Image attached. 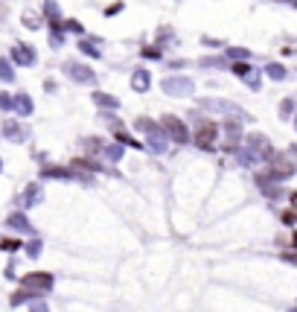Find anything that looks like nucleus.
<instances>
[{"instance_id":"obj_3","label":"nucleus","mask_w":297,"mask_h":312,"mask_svg":"<svg viewBox=\"0 0 297 312\" xmlns=\"http://www.w3.org/2000/svg\"><path fill=\"white\" fill-rule=\"evenodd\" d=\"M160 88H163L169 96H175V99H181V96H190V93L195 91V85H192L190 76H166Z\"/></svg>"},{"instance_id":"obj_29","label":"nucleus","mask_w":297,"mask_h":312,"mask_svg":"<svg viewBox=\"0 0 297 312\" xmlns=\"http://www.w3.org/2000/svg\"><path fill=\"white\" fill-rule=\"evenodd\" d=\"M291 111H294V96L283 99V105H280V114H283V117H291Z\"/></svg>"},{"instance_id":"obj_2","label":"nucleus","mask_w":297,"mask_h":312,"mask_svg":"<svg viewBox=\"0 0 297 312\" xmlns=\"http://www.w3.org/2000/svg\"><path fill=\"white\" fill-rule=\"evenodd\" d=\"M160 126H163V131L169 134V140H175V143H181V146H184V143L192 137L190 128H187V123H184L181 117H175V114H163Z\"/></svg>"},{"instance_id":"obj_35","label":"nucleus","mask_w":297,"mask_h":312,"mask_svg":"<svg viewBox=\"0 0 297 312\" xmlns=\"http://www.w3.org/2000/svg\"><path fill=\"white\" fill-rule=\"evenodd\" d=\"M294 219H297V213H294V210H285V213H283V222H285V225H291Z\"/></svg>"},{"instance_id":"obj_7","label":"nucleus","mask_w":297,"mask_h":312,"mask_svg":"<svg viewBox=\"0 0 297 312\" xmlns=\"http://www.w3.org/2000/svg\"><path fill=\"white\" fill-rule=\"evenodd\" d=\"M201 105L207 108V111H219V114H236V117H242V120H248V117H245V111H242L239 105L225 102V99H201Z\"/></svg>"},{"instance_id":"obj_28","label":"nucleus","mask_w":297,"mask_h":312,"mask_svg":"<svg viewBox=\"0 0 297 312\" xmlns=\"http://www.w3.org/2000/svg\"><path fill=\"white\" fill-rule=\"evenodd\" d=\"M24 26L38 29V26H41V18H38V15H32V12H24Z\"/></svg>"},{"instance_id":"obj_27","label":"nucleus","mask_w":297,"mask_h":312,"mask_svg":"<svg viewBox=\"0 0 297 312\" xmlns=\"http://www.w3.org/2000/svg\"><path fill=\"white\" fill-rule=\"evenodd\" d=\"M105 155L111 158V161H119V158H122V146H117V143H108V146H105Z\"/></svg>"},{"instance_id":"obj_22","label":"nucleus","mask_w":297,"mask_h":312,"mask_svg":"<svg viewBox=\"0 0 297 312\" xmlns=\"http://www.w3.org/2000/svg\"><path fill=\"white\" fill-rule=\"evenodd\" d=\"M134 128H137V131H152V128H157V126H155L152 117H137V120H134Z\"/></svg>"},{"instance_id":"obj_40","label":"nucleus","mask_w":297,"mask_h":312,"mask_svg":"<svg viewBox=\"0 0 297 312\" xmlns=\"http://www.w3.org/2000/svg\"><path fill=\"white\" fill-rule=\"evenodd\" d=\"M294 128H297V114H294Z\"/></svg>"},{"instance_id":"obj_39","label":"nucleus","mask_w":297,"mask_h":312,"mask_svg":"<svg viewBox=\"0 0 297 312\" xmlns=\"http://www.w3.org/2000/svg\"><path fill=\"white\" fill-rule=\"evenodd\" d=\"M32 312H47V306H44V303H38V306H32Z\"/></svg>"},{"instance_id":"obj_13","label":"nucleus","mask_w":297,"mask_h":312,"mask_svg":"<svg viewBox=\"0 0 297 312\" xmlns=\"http://www.w3.org/2000/svg\"><path fill=\"white\" fill-rule=\"evenodd\" d=\"M94 102L99 105L102 111H108V108H111V111H114V108H119V99H117V96H111V93H105V91H96L94 93Z\"/></svg>"},{"instance_id":"obj_34","label":"nucleus","mask_w":297,"mask_h":312,"mask_svg":"<svg viewBox=\"0 0 297 312\" xmlns=\"http://www.w3.org/2000/svg\"><path fill=\"white\" fill-rule=\"evenodd\" d=\"M143 56H146V58H160L163 53H160V47H146V50H143Z\"/></svg>"},{"instance_id":"obj_18","label":"nucleus","mask_w":297,"mask_h":312,"mask_svg":"<svg viewBox=\"0 0 297 312\" xmlns=\"http://www.w3.org/2000/svg\"><path fill=\"white\" fill-rule=\"evenodd\" d=\"M0 79L3 82H12L15 79V67L9 58H0Z\"/></svg>"},{"instance_id":"obj_17","label":"nucleus","mask_w":297,"mask_h":312,"mask_svg":"<svg viewBox=\"0 0 297 312\" xmlns=\"http://www.w3.org/2000/svg\"><path fill=\"white\" fill-rule=\"evenodd\" d=\"M265 73H268L274 82H283V79H285V67L280 64V61H271V64H265Z\"/></svg>"},{"instance_id":"obj_19","label":"nucleus","mask_w":297,"mask_h":312,"mask_svg":"<svg viewBox=\"0 0 297 312\" xmlns=\"http://www.w3.org/2000/svg\"><path fill=\"white\" fill-rule=\"evenodd\" d=\"M230 70H233L236 76H242V79H248L250 73H253V67H250L248 61H233V64H230Z\"/></svg>"},{"instance_id":"obj_1","label":"nucleus","mask_w":297,"mask_h":312,"mask_svg":"<svg viewBox=\"0 0 297 312\" xmlns=\"http://www.w3.org/2000/svg\"><path fill=\"white\" fill-rule=\"evenodd\" d=\"M216 137H219V126L213 120H201L195 126V131H192V143H195V149H201V152L216 149Z\"/></svg>"},{"instance_id":"obj_6","label":"nucleus","mask_w":297,"mask_h":312,"mask_svg":"<svg viewBox=\"0 0 297 312\" xmlns=\"http://www.w3.org/2000/svg\"><path fill=\"white\" fill-rule=\"evenodd\" d=\"M239 143H242V126L236 120H225V152H239Z\"/></svg>"},{"instance_id":"obj_23","label":"nucleus","mask_w":297,"mask_h":312,"mask_svg":"<svg viewBox=\"0 0 297 312\" xmlns=\"http://www.w3.org/2000/svg\"><path fill=\"white\" fill-rule=\"evenodd\" d=\"M225 56L236 58V61H245V58H248L250 53H248V50H245V47H227V50H225Z\"/></svg>"},{"instance_id":"obj_10","label":"nucleus","mask_w":297,"mask_h":312,"mask_svg":"<svg viewBox=\"0 0 297 312\" xmlns=\"http://www.w3.org/2000/svg\"><path fill=\"white\" fill-rule=\"evenodd\" d=\"M149 134V140H146V146L152 152H166V140H169V134L163 131V126L160 128H152V131H146Z\"/></svg>"},{"instance_id":"obj_26","label":"nucleus","mask_w":297,"mask_h":312,"mask_svg":"<svg viewBox=\"0 0 297 312\" xmlns=\"http://www.w3.org/2000/svg\"><path fill=\"white\" fill-rule=\"evenodd\" d=\"M44 175L47 178H70V169H59V166H50V169H44Z\"/></svg>"},{"instance_id":"obj_8","label":"nucleus","mask_w":297,"mask_h":312,"mask_svg":"<svg viewBox=\"0 0 297 312\" xmlns=\"http://www.w3.org/2000/svg\"><path fill=\"white\" fill-rule=\"evenodd\" d=\"M12 61L15 64H21V67H32L38 58H35V50L29 44H15L12 47Z\"/></svg>"},{"instance_id":"obj_5","label":"nucleus","mask_w":297,"mask_h":312,"mask_svg":"<svg viewBox=\"0 0 297 312\" xmlns=\"http://www.w3.org/2000/svg\"><path fill=\"white\" fill-rule=\"evenodd\" d=\"M64 73H67L73 82H79V85H91V82L96 79V73L88 67V64H82V61H64Z\"/></svg>"},{"instance_id":"obj_9","label":"nucleus","mask_w":297,"mask_h":312,"mask_svg":"<svg viewBox=\"0 0 297 312\" xmlns=\"http://www.w3.org/2000/svg\"><path fill=\"white\" fill-rule=\"evenodd\" d=\"M21 283H24L26 289H50V286H53V274H47V271H32V274H26Z\"/></svg>"},{"instance_id":"obj_31","label":"nucleus","mask_w":297,"mask_h":312,"mask_svg":"<svg viewBox=\"0 0 297 312\" xmlns=\"http://www.w3.org/2000/svg\"><path fill=\"white\" fill-rule=\"evenodd\" d=\"M0 108H3V111H12V108H15V96H9V93H0Z\"/></svg>"},{"instance_id":"obj_12","label":"nucleus","mask_w":297,"mask_h":312,"mask_svg":"<svg viewBox=\"0 0 297 312\" xmlns=\"http://www.w3.org/2000/svg\"><path fill=\"white\" fill-rule=\"evenodd\" d=\"M44 18L50 21V26H64V21H61V12H59V3H53V0H47V3H44Z\"/></svg>"},{"instance_id":"obj_14","label":"nucleus","mask_w":297,"mask_h":312,"mask_svg":"<svg viewBox=\"0 0 297 312\" xmlns=\"http://www.w3.org/2000/svg\"><path fill=\"white\" fill-rule=\"evenodd\" d=\"M15 111H18V114H24V117H29V114H32V99H29L26 93H18V96H15Z\"/></svg>"},{"instance_id":"obj_30","label":"nucleus","mask_w":297,"mask_h":312,"mask_svg":"<svg viewBox=\"0 0 297 312\" xmlns=\"http://www.w3.org/2000/svg\"><path fill=\"white\" fill-rule=\"evenodd\" d=\"M38 201V187H26V196H24V204H35Z\"/></svg>"},{"instance_id":"obj_4","label":"nucleus","mask_w":297,"mask_h":312,"mask_svg":"<svg viewBox=\"0 0 297 312\" xmlns=\"http://www.w3.org/2000/svg\"><path fill=\"white\" fill-rule=\"evenodd\" d=\"M268 163H271V175L274 178H288L297 166L291 161V155H277V152H268Z\"/></svg>"},{"instance_id":"obj_11","label":"nucleus","mask_w":297,"mask_h":312,"mask_svg":"<svg viewBox=\"0 0 297 312\" xmlns=\"http://www.w3.org/2000/svg\"><path fill=\"white\" fill-rule=\"evenodd\" d=\"M131 88L137 93H146L152 88V76H149V70H134L131 73Z\"/></svg>"},{"instance_id":"obj_15","label":"nucleus","mask_w":297,"mask_h":312,"mask_svg":"<svg viewBox=\"0 0 297 312\" xmlns=\"http://www.w3.org/2000/svg\"><path fill=\"white\" fill-rule=\"evenodd\" d=\"M6 225H9V228H15V231H24V233H29V231H32V228H29V222H26L24 216H21V213H15V216H9V219H6Z\"/></svg>"},{"instance_id":"obj_16","label":"nucleus","mask_w":297,"mask_h":312,"mask_svg":"<svg viewBox=\"0 0 297 312\" xmlns=\"http://www.w3.org/2000/svg\"><path fill=\"white\" fill-rule=\"evenodd\" d=\"M3 131H6V137H9V140H24V128L18 126L15 120H6V126H3Z\"/></svg>"},{"instance_id":"obj_25","label":"nucleus","mask_w":297,"mask_h":312,"mask_svg":"<svg viewBox=\"0 0 297 312\" xmlns=\"http://www.w3.org/2000/svg\"><path fill=\"white\" fill-rule=\"evenodd\" d=\"M99 120H102L105 126H114L117 131H119V123H122V120H119L117 114H111V111H102V114H99Z\"/></svg>"},{"instance_id":"obj_36","label":"nucleus","mask_w":297,"mask_h":312,"mask_svg":"<svg viewBox=\"0 0 297 312\" xmlns=\"http://www.w3.org/2000/svg\"><path fill=\"white\" fill-rule=\"evenodd\" d=\"M119 9H122V3H114V6H108V9H105V15H117Z\"/></svg>"},{"instance_id":"obj_21","label":"nucleus","mask_w":297,"mask_h":312,"mask_svg":"<svg viewBox=\"0 0 297 312\" xmlns=\"http://www.w3.org/2000/svg\"><path fill=\"white\" fill-rule=\"evenodd\" d=\"M117 140H119V143H125V146H131V149H143V143H140V140H137V137H131V134H125L122 128L117 131Z\"/></svg>"},{"instance_id":"obj_20","label":"nucleus","mask_w":297,"mask_h":312,"mask_svg":"<svg viewBox=\"0 0 297 312\" xmlns=\"http://www.w3.org/2000/svg\"><path fill=\"white\" fill-rule=\"evenodd\" d=\"M79 53H88L91 58H99V56H102V53H99V47H96L94 41H84V38L79 41Z\"/></svg>"},{"instance_id":"obj_24","label":"nucleus","mask_w":297,"mask_h":312,"mask_svg":"<svg viewBox=\"0 0 297 312\" xmlns=\"http://www.w3.org/2000/svg\"><path fill=\"white\" fill-rule=\"evenodd\" d=\"M201 64L204 67H227V56H210V58H201Z\"/></svg>"},{"instance_id":"obj_32","label":"nucleus","mask_w":297,"mask_h":312,"mask_svg":"<svg viewBox=\"0 0 297 312\" xmlns=\"http://www.w3.org/2000/svg\"><path fill=\"white\" fill-rule=\"evenodd\" d=\"M84 146H88V152H99V149H102V140H99V137H88V140H84Z\"/></svg>"},{"instance_id":"obj_37","label":"nucleus","mask_w":297,"mask_h":312,"mask_svg":"<svg viewBox=\"0 0 297 312\" xmlns=\"http://www.w3.org/2000/svg\"><path fill=\"white\" fill-rule=\"evenodd\" d=\"M18 245H21V242H15V239H9V242H3V248H6V251H15Z\"/></svg>"},{"instance_id":"obj_38","label":"nucleus","mask_w":297,"mask_h":312,"mask_svg":"<svg viewBox=\"0 0 297 312\" xmlns=\"http://www.w3.org/2000/svg\"><path fill=\"white\" fill-rule=\"evenodd\" d=\"M283 260H288V263H294V266H297V251H294V254H283Z\"/></svg>"},{"instance_id":"obj_33","label":"nucleus","mask_w":297,"mask_h":312,"mask_svg":"<svg viewBox=\"0 0 297 312\" xmlns=\"http://www.w3.org/2000/svg\"><path fill=\"white\" fill-rule=\"evenodd\" d=\"M64 26H67L70 32H76V35H82V32H84V29H82V23H79V21H73V18H70V21H64Z\"/></svg>"}]
</instances>
